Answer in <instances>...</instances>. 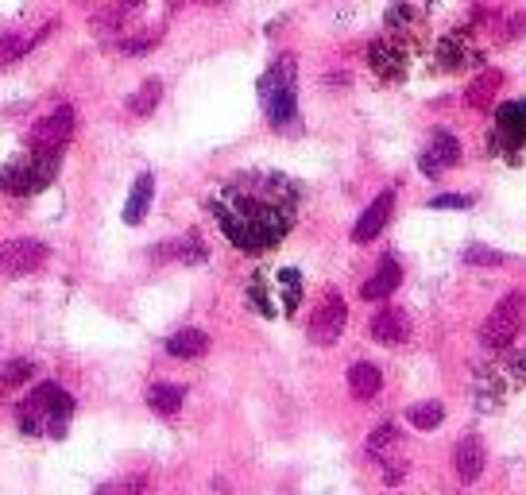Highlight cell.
<instances>
[{
	"label": "cell",
	"mask_w": 526,
	"mask_h": 495,
	"mask_svg": "<svg viewBox=\"0 0 526 495\" xmlns=\"http://www.w3.org/2000/svg\"><path fill=\"white\" fill-rule=\"evenodd\" d=\"M221 233L233 240L240 252H267L291 233L298 190L291 178L275 171H244L221 186V194L209 202Z\"/></svg>",
	"instance_id": "1"
},
{
	"label": "cell",
	"mask_w": 526,
	"mask_h": 495,
	"mask_svg": "<svg viewBox=\"0 0 526 495\" xmlns=\"http://www.w3.org/2000/svg\"><path fill=\"white\" fill-rule=\"evenodd\" d=\"M70 414H74V399L59 383H39L20 403V426H24V434L62 437V430L70 426Z\"/></svg>",
	"instance_id": "2"
},
{
	"label": "cell",
	"mask_w": 526,
	"mask_h": 495,
	"mask_svg": "<svg viewBox=\"0 0 526 495\" xmlns=\"http://www.w3.org/2000/svg\"><path fill=\"white\" fill-rule=\"evenodd\" d=\"M263 113L275 128H291L298 120V62L294 55H279L260 78Z\"/></svg>",
	"instance_id": "3"
},
{
	"label": "cell",
	"mask_w": 526,
	"mask_h": 495,
	"mask_svg": "<svg viewBox=\"0 0 526 495\" xmlns=\"http://www.w3.org/2000/svg\"><path fill=\"white\" fill-rule=\"evenodd\" d=\"M55 171H59V155H51V151H28V155L12 159V163L0 171V190L12 194V198L39 194V190L51 186Z\"/></svg>",
	"instance_id": "4"
},
{
	"label": "cell",
	"mask_w": 526,
	"mask_h": 495,
	"mask_svg": "<svg viewBox=\"0 0 526 495\" xmlns=\"http://www.w3.org/2000/svg\"><path fill=\"white\" fill-rule=\"evenodd\" d=\"M523 321H526V294L523 291L503 294L496 302V310H492V318L484 321V329H480V341L488 349H507L519 337Z\"/></svg>",
	"instance_id": "5"
},
{
	"label": "cell",
	"mask_w": 526,
	"mask_h": 495,
	"mask_svg": "<svg viewBox=\"0 0 526 495\" xmlns=\"http://www.w3.org/2000/svg\"><path fill=\"white\" fill-rule=\"evenodd\" d=\"M70 136H74V109H70V105H59L55 113H47V117H39L31 124L28 147L31 151H51V155H59L62 147L70 144Z\"/></svg>",
	"instance_id": "6"
},
{
	"label": "cell",
	"mask_w": 526,
	"mask_h": 495,
	"mask_svg": "<svg viewBox=\"0 0 526 495\" xmlns=\"http://www.w3.org/2000/svg\"><path fill=\"white\" fill-rule=\"evenodd\" d=\"M526 383V349L515 352L511 360H503L499 368H484L480 376H476V387H480V395H484V407H496L499 395H507V391H515V387H523Z\"/></svg>",
	"instance_id": "7"
},
{
	"label": "cell",
	"mask_w": 526,
	"mask_h": 495,
	"mask_svg": "<svg viewBox=\"0 0 526 495\" xmlns=\"http://www.w3.org/2000/svg\"><path fill=\"white\" fill-rule=\"evenodd\" d=\"M345 321H349V306H345V298L337 291H329L318 302V310L310 314V341L314 345H337L341 341V333H345Z\"/></svg>",
	"instance_id": "8"
},
{
	"label": "cell",
	"mask_w": 526,
	"mask_h": 495,
	"mask_svg": "<svg viewBox=\"0 0 526 495\" xmlns=\"http://www.w3.org/2000/svg\"><path fill=\"white\" fill-rule=\"evenodd\" d=\"M368 66L376 70V78L383 82H403L407 78V66H410V47H403L399 39H376L368 47Z\"/></svg>",
	"instance_id": "9"
},
{
	"label": "cell",
	"mask_w": 526,
	"mask_h": 495,
	"mask_svg": "<svg viewBox=\"0 0 526 495\" xmlns=\"http://www.w3.org/2000/svg\"><path fill=\"white\" fill-rule=\"evenodd\" d=\"M496 147L499 151H507V159H511L515 151H523L526 147V97L523 101H507V105H499Z\"/></svg>",
	"instance_id": "10"
},
{
	"label": "cell",
	"mask_w": 526,
	"mask_h": 495,
	"mask_svg": "<svg viewBox=\"0 0 526 495\" xmlns=\"http://www.w3.org/2000/svg\"><path fill=\"white\" fill-rule=\"evenodd\" d=\"M457 163H461V144H457V136H453V132H445V128H438V132L430 136L426 151L418 155L422 175L438 178V175H445L449 167H457Z\"/></svg>",
	"instance_id": "11"
},
{
	"label": "cell",
	"mask_w": 526,
	"mask_h": 495,
	"mask_svg": "<svg viewBox=\"0 0 526 495\" xmlns=\"http://www.w3.org/2000/svg\"><path fill=\"white\" fill-rule=\"evenodd\" d=\"M47 260V244L43 240H12L0 248V271L8 275H28Z\"/></svg>",
	"instance_id": "12"
},
{
	"label": "cell",
	"mask_w": 526,
	"mask_h": 495,
	"mask_svg": "<svg viewBox=\"0 0 526 495\" xmlns=\"http://www.w3.org/2000/svg\"><path fill=\"white\" fill-rule=\"evenodd\" d=\"M387 35L399 39L403 47H414V43L426 39V16L410 4H391L387 8Z\"/></svg>",
	"instance_id": "13"
},
{
	"label": "cell",
	"mask_w": 526,
	"mask_h": 495,
	"mask_svg": "<svg viewBox=\"0 0 526 495\" xmlns=\"http://www.w3.org/2000/svg\"><path fill=\"white\" fill-rule=\"evenodd\" d=\"M391 213H395V190H383L376 202L368 205L360 217H356V225H352V240H360V244H368V240H376V236L387 229V221H391Z\"/></svg>",
	"instance_id": "14"
},
{
	"label": "cell",
	"mask_w": 526,
	"mask_h": 495,
	"mask_svg": "<svg viewBox=\"0 0 526 495\" xmlns=\"http://www.w3.org/2000/svg\"><path fill=\"white\" fill-rule=\"evenodd\" d=\"M372 341H380V345H403V341H410L407 310H399V306L380 310V314L372 318Z\"/></svg>",
	"instance_id": "15"
},
{
	"label": "cell",
	"mask_w": 526,
	"mask_h": 495,
	"mask_svg": "<svg viewBox=\"0 0 526 495\" xmlns=\"http://www.w3.org/2000/svg\"><path fill=\"white\" fill-rule=\"evenodd\" d=\"M438 62L441 70H465V66L476 62V47H472V39H468L465 31H453V35L441 39Z\"/></svg>",
	"instance_id": "16"
},
{
	"label": "cell",
	"mask_w": 526,
	"mask_h": 495,
	"mask_svg": "<svg viewBox=\"0 0 526 495\" xmlns=\"http://www.w3.org/2000/svg\"><path fill=\"white\" fill-rule=\"evenodd\" d=\"M403 283V267H399V260H387L376 267V275L360 287V298H368V302H380V298H387V294H395V287Z\"/></svg>",
	"instance_id": "17"
},
{
	"label": "cell",
	"mask_w": 526,
	"mask_h": 495,
	"mask_svg": "<svg viewBox=\"0 0 526 495\" xmlns=\"http://www.w3.org/2000/svg\"><path fill=\"white\" fill-rule=\"evenodd\" d=\"M453 465H457V476H461L465 484L480 480V472H484V445H480V437L476 434L461 437V445H457V453H453Z\"/></svg>",
	"instance_id": "18"
},
{
	"label": "cell",
	"mask_w": 526,
	"mask_h": 495,
	"mask_svg": "<svg viewBox=\"0 0 526 495\" xmlns=\"http://www.w3.org/2000/svg\"><path fill=\"white\" fill-rule=\"evenodd\" d=\"M499 86H503V74H499V70H480L465 89L468 109H488V105L496 101Z\"/></svg>",
	"instance_id": "19"
},
{
	"label": "cell",
	"mask_w": 526,
	"mask_h": 495,
	"mask_svg": "<svg viewBox=\"0 0 526 495\" xmlns=\"http://www.w3.org/2000/svg\"><path fill=\"white\" fill-rule=\"evenodd\" d=\"M151 198H155V178L151 175H140L132 182V194H128V205H124V221L128 225H140L151 209Z\"/></svg>",
	"instance_id": "20"
},
{
	"label": "cell",
	"mask_w": 526,
	"mask_h": 495,
	"mask_svg": "<svg viewBox=\"0 0 526 495\" xmlns=\"http://www.w3.org/2000/svg\"><path fill=\"white\" fill-rule=\"evenodd\" d=\"M383 387V376L376 364H368V360H360V364H352L349 368V391L356 399H376Z\"/></svg>",
	"instance_id": "21"
},
{
	"label": "cell",
	"mask_w": 526,
	"mask_h": 495,
	"mask_svg": "<svg viewBox=\"0 0 526 495\" xmlns=\"http://www.w3.org/2000/svg\"><path fill=\"white\" fill-rule=\"evenodd\" d=\"M47 35V28L35 31V35H20V31H0V66H12V62H20L28 55L31 47L39 43Z\"/></svg>",
	"instance_id": "22"
},
{
	"label": "cell",
	"mask_w": 526,
	"mask_h": 495,
	"mask_svg": "<svg viewBox=\"0 0 526 495\" xmlns=\"http://www.w3.org/2000/svg\"><path fill=\"white\" fill-rule=\"evenodd\" d=\"M182 399H186V387H178V383H155V387H147V407L155 410V414H178V410H182Z\"/></svg>",
	"instance_id": "23"
},
{
	"label": "cell",
	"mask_w": 526,
	"mask_h": 495,
	"mask_svg": "<svg viewBox=\"0 0 526 495\" xmlns=\"http://www.w3.org/2000/svg\"><path fill=\"white\" fill-rule=\"evenodd\" d=\"M209 349V337H205L202 329H178L175 337L167 341V352L178 356V360H194V356H202Z\"/></svg>",
	"instance_id": "24"
},
{
	"label": "cell",
	"mask_w": 526,
	"mask_h": 495,
	"mask_svg": "<svg viewBox=\"0 0 526 495\" xmlns=\"http://www.w3.org/2000/svg\"><path fill=\"white\" fill-rule=\"evenodd\" d=\"M159 101H163V82H159V78H147L144 86L128 97V113H132V117H151V113L159 109Z\"/></svg>",
	"instance_id": "25"
},
{
	"label": "cell",
	"mask_w": 526,
	"mask_h": 495,
	"mask_svg": "<svg viewBox=\"0 0 526 495\" xmlns=\"http://www.w3.org/2000/svg\"><path fill=\"white\" fill-rule=\"evenodd\" d=\"M407 418H410V426H418V430H438L441 418H445V407L430 399V403H418V407H410Z\"/></svg>",
	"instance_id": "26"
},
{
	"label": "cell",
	"mask_w": 526,
	"mask_h": 495,
	"mask_svg": "<svg viewBox=\"0 0 526 495\" xmlns=\"http://www.w3.org/2000/svg\"><path fill=\"white\" fill-rule=\"evenodd\" d=\"M31 372H35L31 360H8V364L0 368V383H4V387H20V383L31 379Z\"/></svg>",
	"instance_id": "27"
},
{
	"label": "cell",
	"mask_w": 526,
	"mask_h": 495,
	"mask_svg": "<svg viewBox=\"0 0 526 495\" xmlns=\"http://www.w3.org/2000/svg\"><path fill=\"white\" fill-rule=\"evenodd\" d=\"M144 492H147L144 476H124V480H113V484L97 488L93 495H144Z\"/></svg>",
	"instance_id": "28"
},
{
	"label": "cell",
	"mask_w": 526,
	"mask_h": 495,
	"mask_svg": "<svg viewBox=\"0 0 526 495\" xmlns=\"http://www.w3.org/2000/svg\"><path fill=\"white\" fill-rule=\"evenodd\" d=\"M171 248H175V256L182 263H202L205 260V244H202V236L198 233H190L182 244H171Z\"/></svg>",
	"instance_id": "29"
},
{
	"label": "cell",
	"mask_w": 526,
	"mask_h": 495,
	"mask_svg": "<svg viewBox=\"0 0 526 495\" xmlns=\"http://www.w3.org/2000/svg\"><path fill=\"white\" fill-rule=\"evenodd\" d=\"M465 263H472V267H499V263H507V256L484 248V244H472V248H465Z\"/></svg>",
	"instance_id": "30"
},
{
	"label": "cell",
	"mask_w": 526,
	"mask_h": 495,
	"mask_svg": "<svg viewBox=\"0 0 526 495\" xmlns=\"http://www.w3.org/2000/svg\"><path fill=\"white\" fill-rule=\"evenodd\" d=\"M248 302L260 310L263 318H271V314H275V302H271V294H267V287H263V275H256V279L248 283Z\"/></svg>",
	"instance_id": "31"
},
{
	"label": "cell",
	"mask_w": 526,
	"mask_h": 495,
	"mask_svg": "<svg viewBox=\"0 0 526 495\" xmlns=\"http://www.w3.org/2000/svg\"><path fill=\"white\" fill-rule=\"evenodd\" d=\"M159 39H163V28L147 31V35H136V39H124L120 51H124V55H147V51H155Z\"/></svg>",
	"instance_id": "32"
},
{
	"label": "cell",
	"mask_w": 526,
	"mask_h": 495,
	"mask_svg": "<svg viewBox=\"0 0 526 495\" xmlns=\"http://www.w3.org/2000/svg\"><path fill=\"white\" fill-rule=\"evenodd\" d=\"M279 283H283V302H287V310L298 306V298H302V283H298V271H279Z\"/></svg>",
	"instance_id": "33"
},
{
	"label": "cell",
	"mask_w": 526,
	"mask_h": 495,
	"mask_svg": "<svg viewBox=\"0 0 526 495\" xmlns=\"http://www.w3.org/2000/svg\"><path fill=\"white\" fill-rule=\"evenodd\" d=\"M395 437H399V430H395L391 422H383L380 430L372 434V441H368V449H372V453H383L387 445H395Z\"/></svg>",
	"instance_id": "34"
},
{
	"label": "cell",
	"mask_w": 526,
	"mask_h": 495,
	"mask_svg": "<svg viewBox=\"0 0 526 495\" xmlns=\"http://www.w3.org/2000/svg\"><path fill=\"white\" fill-rule=\"evenodd\" d=\"M430 205H434V209H468L472 198H468V194H438Z\"/></svg>",
	"instance_id": "35"
},
{
	"label": "cell",
	"mask_w": 526,
	"mask_h": 495,
	"mask_svg": "<svg viewBox=\"0 0 526 495\" xmlns=\"http://www.w3.org/2000/svg\"><path fill=\"white\" fill-rule=\"evenodd\" d=\"M523 31H526V12H523V20H515V24L507 20V28H503V35H523Z\"/></svg>",
	"instance_id": "36"
}]
</instances>
